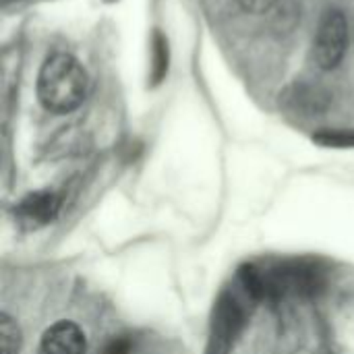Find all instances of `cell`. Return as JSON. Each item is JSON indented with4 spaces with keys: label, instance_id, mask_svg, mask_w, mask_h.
Returning a JSON list of instances; mask_svg holds the SVG:
<instances>
[{
    "label": "cell",
    "instance_id": "cell-1",
    "mask_svg": "<svg viewBox=\"0 0 354 354\" xmlns=\"http://www.w3.org/2000/svg\"><path fill=\"white\" fill-rule=\"evenodd\" d=\"M87 91V75L83 66L68 54L50 56L37 79V95L46 110L66 114L75 110Z\"/></svg>",
    "mask_w": 354,
    "mask_h": 354
},
{
    "label": "cell",
    "instance_id": "cell-2",
    "mask_svg": "<svg viewBox=\"0 0 354 354\" xmlns=\"http://www.w3.org/2000/svg\"><path fill=\"white\" fill-rule=\"evenodd\" d=\"M346 21L342 12H328L315 35V60L322 68H336L346 52Z\"/></svg>",
    "mask_w": 354,
    "mask_h": 354
},
{
    "label": "cell",
    "instance_id": "cell-3",
    "mask_svg": "<svg viewBox=\"0 0 354 354\" xmlns=\"http://www.w3.org/2000/svg\"><path fill=\"white\" fill-rule=\"evenodd\" d=\"M85 351L83 330L73 322H58L44 332L37 354H85Z\"/></svg>",
    "mask_w": 354,
    "mask_h": 354
},
{
    "label": "cell",
    "instance_id": "cell-4",
    "mask_svg": "<svg viewBox=\"0 0 354 354\" xmlns=\"http://www.w3.org/2000/svg\"><path fill=\"white\" fill-rule=\"evenodd\" d=\"M19 218L29 224V226H44L48 222H52L58 212H60V199L58 195L50 193V191H39V193H31L27 195L21 203H19Z\"/></svg>",
    "mask_w": 354,
    "mask_h": 354
},
{
    "label": "cell",
    "instance_id": "cell-5",
    "mask_svg": "<svg viewBox=\"0 0 354 354\" xmlns=\"http://www.w3.org/2000/svg\"><path fill=\"white\" fill-rule=\"evenodd\" d=\"M21 351V330L17 322L8 315H0V354H19Z\"/></svg>",
    "mask_w": 354,
    "mask_h": 354
},
{
    "label": "cell",
    "instance_id": "cell-6",
    "mask_svg": "<svg viewBox=\"0 0 354 354\" xmlns=\"http://www.w3.org/2000/svg\"><path fill=\"white\" fill-rule=\"evenodd\" d=\"M153 60H156V73L153 77L160 79L166 73V41L162 39V35H156V48H153Z\"/></svg>",
    "mask_w": 354,
    "mask_h": 354
},
{
    "label": "cell",
    "instance_id": "cell-7",
    "mask_svg": "<svg viewBox=\"0 0 354 354\" xmlns=\"http://www.w3.org/2000/svg\"><path fill=\"white\" fill-rule=\"evenodd\" d=\"M239 2L243 4V8H247L251 12H263L276 4V0H239Z\"/></svg>",
    "mask_w": 354,
    "mask_h": 354
},
{
    "label": "cell",
    "instance_id": "cell-8",
    "mask_svg": "<svg viewBox=\"0 0 354 354\" xmlns=\"http://www.w3.org/2000/svg\"><path fill=\"white\" fill-rule=\"evenodd\" d=\"M127 351H129V342H127V340H114V342L108 346L106 354H124Z\"/></svg>",
    "mask_w": 354,
    "mask_h": 354
}]
</instances>
